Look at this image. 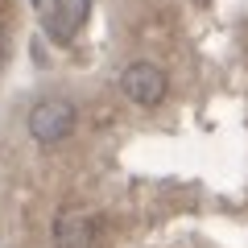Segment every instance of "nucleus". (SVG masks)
<instances>
[{
	"label": "nucleus",
	"instance_id": "1",
	"mask_svg": "<svg viewBox=\"0 0 248 248\" xmlns=\"http://www.w3.org/2000/svg\"><path fill=\"white\" fill-rule=\"evenodd\" d=\"M75 128V104L62 95H50L42 99V104H33V112H29V137H33L37 145H58L66 141Z\"/></svg>",
	"mask_w": 248,
	"mask_h": 248
},
{
	"label": "nucleus",
	"instance_id": "2",
	"mask_svg": "<svg viewBox=\"0 0 248 248\" xmlns=\"http://www.w3.org/2000/svg\"><path fill=\"white\" fill-rule=\"evenodd\" d=\"M166 71L161 66H153V62H133V66H124L120 71V91L133 104H141V108H153V104H161L166 99Z\"/></svg>",
	"mask_w": 248,
	"mask_h": 248
},
{
	"label": "nucleus",
	"instance_id": "3",
	"mask_svg": "<svg viewBox=\"0 0 248 248\" xmlns=\"http://www.w3.org/2000/svg\"><path fill=\"white\" fill-rule=\"evenodd\" d=\"M95 215L87 207H62L54 215V248H95Z\"/></svg>",
	"mask_w": 248,
	"mask_h": 248
},
{
	"label": "nucleus",
	"instance_id": "4",
	"mask_svg": "<svg viewBox=\"0 0 248 248\" xmlns=\"http://www.w3.org/2000/svg\"><path fill=\"white\" fill-rule=\"evenodd\" d=\"M0 58H4V29H0Z\"/></svg>",
	"mask_w": 248,
	"mask_h": 248
}]
</instances>
